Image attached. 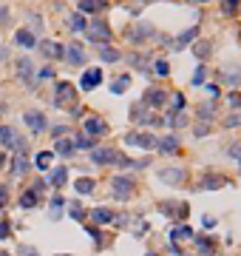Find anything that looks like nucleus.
I'll return each mask as SVG.
<instances>
[{"label": "nucleus", "instance_id": "1", "mask_svg": "<svg viewBox=\"0 0 241 256\" xmlns=\"http://www.w3.org/2000/svg\"><path fill=\"white\" fill-rule=\"evenodd\" d=\"M111 197L119 199V202L131 199L134 197V179L131 176H114L111 179Z\"/></svg>", "mask_w": 241, "mask_h": 256}, {"label": "nucleus", "instance_id": "2", "mask_svg": "<svg viewBox=\"0 0 241 256\" xmlns=\"http://www.w3.org/2000/svg\"><path fill=\"white\" fill-rule=\"evenodd\" d=\"M88 40L91 43H111V26L105 23V20H91L88 23Z\"/></svg>", "mask_w": 241, "mask_h": 256}, {"label": "nucleus", "instance_id": "3", "mask_svg": "<svg viewBox=\"0 0 241 256\" xmlns=\"http://www.w3.org/2000/svg\"><path fill=\"white\" fill-rule=\"evenodd\" d=\"M0 142H3V148H12V151L23 154L26 151V142L17 137V131L12 126H0Z\"/></svg>", "mask_w": 241, "mask_h": 256}, {"label": "nucleus", "instance_id": "4", "mask_svg": "<svg viewBox=\"0 0 241 256\" xmlns=\"http://www.w3.org/2000/svg\"><path fill=\"white\" fill-rule=\"evenodd\" d=\"M82 128H85V137H103V134H108V123L94 114H88L82 120Z\"/></svg>", "mask_w": 241, "mask_h": 256}, {"label": "nucleus", "instance_id": "5", "mask_svg": "<svg viewBox=\"0 0 241 256\" xmlns=\"http://www.w3.org/2000/svg\"><path fill=\"white\" fill-rule=\"evenodd\" d=\"M74 103V85L71 83H57V88H54V105L63 108V105Z\"/></svg>", "mask_w": 241, "mask_h": 256}, {"label": "nucleus", "instance_id": "6", "mask_svg": "<svg viewBox=\"0 0 241 256\" xmlns=\"http://www.w3.org/2000/svg\"><path fill=\"white\" fill-rule=\"evenodd\" d=\"M63 60H69L71 66H82L85 63V51H82L80 43H69V46H63Z\"/></svg>", "mask_w": 241, "mask_h": 256}, {"label": "nucleus", "instance_id": "7", "mask_svg": "<svg viewBox=\"0 0 241 256\" xmlns=\"http://www.w3.org/2000/svg\"><path fill=\"white\" fill-rule=\"evenodd\" d=\"M100 83H103V71H100V69L82 71V77H80V88H82V91H94Z\"/></svg>", "mask_w": 241, "mask_h": 256}, {"label": "nucleus", "instance_id": "8", "mask_svg": "<svg viewBox=\"0 0 241 256\" xmlns=\"http://www.w3.org/2000/svg\"><path fill=\"white\" fill-rule=\"evenodd\" d=\"M125 142H128V145H139V148H145V151H153V148H156V137H150V134H139V131L128 134Z\"/></svg>", "mask_w": 241, "mask_h": 256}, {"label": "nucleus", "instance_id": "9", "mask_svg": "<svg viewBox=\"0 0 241 256\" xmlns=\"http://www.w3.org/2000/svg\"><path fill=\"white\" fill-rule=\"evenodd\" d=\"M165 100H168V91L165 88H148L145 91V103L148 108H159V105H165Z\"/></svg>", "mask_w": 241, "mask_h": 256}, {"label": "nucleus", "instance_id": "10", "mask_svg": "<svg viewBox=\"0 0 241 256\" xmlns=\"http://www.w3.org/2000/svg\"><path fill=\"white\" fill-rule=\"evenodd\" d=\"M23 120H26V126L32 128V131H34V134H43V131H46V128H48L46 117L40 114V111H29V114H26Z\"/></svg>", "mask_w": 241, "mask_h": 256}, {"label": "nucleus", "instance_id": "11", "mask_svg": "<svg viewBox=\"0 0 241 256\" xmlns=\"http://www.w3.org/2000/svg\"><path fill=\"white\" fill-rule=\"evenodd\" d=\"M114 160H119L114 148H94L91 151V163H97V165H108V163H114Z\"/></svg>", "mask_w": 241, "mask_h": 256}, {"label": "nucleus", "instance_id": "12", "mask_svg": "<svg viewBox=\"0 0 241 256\" xmlns=\"http://www.w3.org/2000/svg\"><path fill=\"white\" fill-rule=\"evenodd\" d=\"M184 168H165V171H159V179L162 182H171V185H179V182H184Z\"/></svg>", "mask_w": 241, "mask_h": 256}, {"label": "nucleus", "instance_id": "13", "mask_svg": "<svg viewBox=\"0 0 241 256\" xmlns=\"http://www.w3.org/2000/svg\"><path fill=\"white\" fill-rule=\"evenodd\" d=\"M150 35H153V26H150V23H139V26H134V29L128 32V37H131L134 43H142V40L150 37Z\"/></svg>", "mask_w": 241, "mask_h": 256}, {"label": "nucleus", "instance_id": "14", "mask_svg": "<svg viewBox=\"0 0 241 256\" xmlns=\"http://www.w3.org/2000/svg\"><path fill=\"white\" fill-rule=\"evenodd\" d=\"M69 179V168L66 165H60V168H54L51 174H48V179H46V185H54V188H63V182Z\"/></svg>", "mask_w": 241, "mask_h": 256}, {"label": "nucleus", "instance_id": "15", "mask_svg": "<svg viewBox=\"0 0 241 256\" xmlns=\"http://www.w3.org/2000/svg\"><path fill=\"white\" fill-rule=\"evenodd\" d=\"M227 185V176L224 174H207L202 176V188H207V191H213V188H224Z\"/></svg>", "mask_w": 241, "mask_h": 256}, {"label": "nucleus", "instance_id": "16", "mask_svg": "<svg viewBox=\"0 0 241 256\" xmlns=\"http://www.w3.org/2000/svg\"><path fill=\"white\" fill-rule=\"evenodd\" d=\"M156 148H159L162 154H176L179 151V137H162V140H156Z\"/></svg>", "mask_w": 241, "mask_h": 256}, {"label": "nucleus", "instance_id": "17", "mask_svg": "<svg viewBox=\"0 0 241 256\" xmlns=\"http://www.w3.org/2000/svg\"><path fill=\"white\" fill-rule=\"evenodd\" d=\"M196 248H199V254H202V256H213V254H216V242H213V239H207V236H196Z\"/></svg>", "mask_w": 241, "mask_h": 256}, {"label": "nucleus", "instance_id": "18", "mask_svg": "<svg viewBox=\"0 0 241 256\" xmlns=\"http://www.w3.org/2000/svg\"><path fill=\"white\" fill-rule=\"evenodd\" d=\"M17 43H20L23 48H34L37 46V37L32 35L29 29H20V32H17Z\"/></svg>", "mask_w": 241, "mask_h": 256}, {"label": "nucleus", "instance_id": "19", "mask_svg": "<svg viewBox=\"0 0 241 256\" xmlns=\"http://www.w3.org/2000/svg\"><path fill=\"white\" fill-rule=\"evenodd\" d=\"M77 9H80L77 14H94V12H100V9H105V3H97V0H82Z\"/></svg>", "mask_w": 241, "mask_h": 256}, {"label": "nucleus", "instance_id": "20", "mask_svg": "<svg viewBox=\"0 0 241 256\" xmlns=\"http://www.w3.org/2000/svg\"><path fill=\"white\" fill-rule=\"evenodd\" d=\"M32 71H34V66H32V60H29V57L17 60V74H20L23 80H32Z\"/></svg>", "mask_w": 241, "mask_h": 256}, {"label": "nucleus", "instance_id": "21", "mask_svg": "<svg viewBox=\"0 0 241 256\" xmlns=\"http://www.w3.org/2000/svg\"><path fill=\"white\" fill-rule=\"evenodd\" d=\"M131 66H137L139 71H150V66H153V63H150L148 54H131Z\"/></svg>", "mask_w": 241, "mask_h": 256}, {"label": "nucleus", "instance_id": "22", "mask_svg": "<svg viewBox=\"0 0 241 256\" xmlns=\"http://www.w3.org/2000/svg\"><path fill=\"white\" fill-rule=\"evenodd\" d=\"M131 85V74H122V77H116L114 83H111V94H122Z\"/></svg>", "mask_w": 241, "mask_h": 256}, {"label": "nucleus", "instance_id": "23", "mask_svg": "<svg viewBox=\"0 0 241 256\" xmlns=\"http://www.w3.org/2000/svg\"><path fill=\"white\" fill-rule=\"evenodd\" d=\"M51 157H54L51 151H40V154L34 157V168H40V171H48V165H51Z\"/></svg>", "mask_w": 241, "mask_h": 256}, {"label": "nucleus", "instance_id": "24", "mask_svg": "<svg viewBox=\"0 0 241 256\" xmlns=\"http://www.w3.org/2000/svg\"><path fill=\"white\" fill-rule=\"evenodd\" d=\"M37 199H40V194L29 188V191H26L23 197H20V208H34V205H37Z\"/></svg>", "mask_w": 241, "mask_h": 256}, {"label": "nucleus", "instance_id": "25", "mask_svg": "<svg viewBox=\"0 0 241 256\" xmlns=\"http://www.w3.org/2000/svg\"><path fill=\"white\" fill-rule=\"evenodd\" d=\"M196 35H199V29H196V26H193V29H187L184 35H179V37H176V51H179V48H184V46H187V43H190V40H193Z\"/></svg>", "mask_w": 241, "mask_h": 256}, {"label": "nucleus", "instance_id": "26", "mask_svg": "<svg viewBox=\"0 0 241 256\" xmlns=\"http://www.w3.org/2000/svg\"><path fill=\"white\" fill-rule=\"evenodd\" d=\"M91 216H94V222H114V211H108V208H94Z\"/></svg>", "mask_w": 241, "mask_h": 256}, {"label": "nucleus", "instance_id": "27", "mask_svg": "<svg viewBox=\"0 0 241 256\" xmlns=\"http://www.w3.org/2000/svg\"><path fill=\"white\" fill-rule=\"evenodd\" d=\"M190 236H193V231H190V225H176V228H173V233H171V239H190Z\"/></svg>", "mask_w": 241, "mask_h": 256}, {"label": "nucleus", "instance_id": "28", "mask_svg": "<svg viewBox=\"0 0 241 256\" xmlns=\"http://www.w3.org/2000/svg\"><path fill=\"white\" fill-rule=\"evenodd\" d=\"M63 205H66V199L60 197V194H54V199H51V219L63 216Z\"/></svg>", "mask_w": 241, "mask_h": 256}, {"label": "nucleus", "instance_id": "29", "mask_svg": "<svg viewBox=\"0 0 241 256\" xmlns=\"http://www.w3.org/2000/svg\"><path fill=\"white\" fill-rule=\"evenodd\" d=\"M210 51H213V48H210V43H207V40H199V43H196L193 46V54L199 60H205V57H210Z\"/></svg>", "mask_w": 241, "mask_h": 256}, {"label": "nucleus", "instance_id": "30", "mask_svg": "<svg viewBox=\"0 0 241 256\" xmlns=\"http://www.w3.org/2000/svg\"><path fill=\"white\" fill-rule=\"evenodd\" d=\"M221 74H224V80H227V83H233V85H239V83H241V69H236V66L224 69Z\"/></svg>", "mask_w": 241, "mask_h": 256}, {"label": "nucleus", "instance_id": "31", "mask_svg": "<svg viewBox=\"0 0 241 256\" xmlns=\"http://www.w3.org/2000/svg\"><path fill=\"white\" fill-rule=\"evenodd\" d=\"M43 54H48V57H63V46H57V43H43V48H40Z\"/></svg>", "mask_w": 241, "mask_h": 256}, {"label": "nucleus", "instance_id": "32", "mask_svg": "<svg viewBox=\"0 0 241 256\" xmlns=\"http://www.w3.org/2000/svg\"><path fill=\"white\" fill-rule=\"evenodd\" d=\"M100 57H103L105 63H116V60L122 57V54H119L116 48H111V46H103V51H100Z\"/></svg>", "mask_w": 241, "mask_h": 256}, {"label": "nucleus", "instance_id": "33", "mask_svg": "<svg viewBox=\"0 0 241 256\" xmlns=\"http://www.w3.org/2000/svg\"><path fill=\"white\" fill-rule=\"evenodd\" d=\"M12 171H14V174H20V176L29 171V160H26L23 154H17V157H14V168H12Z\"/></svg>", "mask_w": 241, "mask_h": 256}, {"label": "nucleus", "instance_id": "34", "mask_svg": "<svg viewBox=\"0 0 241 256\" xmlns=\"http://www.w3.org/2000/svg\"><path fill=\"white\" fill-rule=\"evenodd\" d=\"M54 151H57V154H63V157H69V154L74 151V142H71V140H57Z\"/></svg>", "mask_w": 241, "mask_h": 256}, {"label": "nucleus", "instance_id": "35", "mask_svg": "<svg viewBox=\"0 0 241 256\" xmlns=\"http://www.w3.org/2000/svg\"><path fill=\"white\" fill-rule=\"evenodd\" d=\"M150 71H156L159 77H168V74H171V69H168V63H165V60H153Z\"/></svg>", "mask_w": 241, "mask_h": 256}, {"label": "nucleus", "instance_id": "36", "mask_svg": "<svg viewBox=\"0 0 241 256\" xmlns=\"http://www.w3.org/2000/svg\"><path fill=\"white\" fill-rule=\"evenodd\" d=\"M91 191H94V179L91 176H88V179L82 176L80 182H77V194H91Z\"/></svg>", "mask_w": 241, "mask_h": 256}, {"label": "nucleus", "instance_id": "37", "mask_svg": "<svg viewBox=\"0 0 241 256\" xmlns=\"http://www.w3.org/2000/svg\"><path fill=\"white\" fill-rule=\"evenodd\" d=\"M71 32H82V29H85V17H82V14H71Z\"/></svg>", "mask_w": 241, "mask_h": 256}, {"label": "nucleus", "instance_id": "38", "mask_svg": "<svg viewBox=\"0 0 241 256\" xmlns=\"http://www.w3.org/2000/svg\"><path fill=\"white\" fill-rule=\"evenodd\" d=\"M213 111H216V105H213V103L199 105V117H205V120H210V117H213Z\"/></svg>", "mask_w": 241, "mask_h": 256}, {"label": "nucleus", "instance_id": "39", "mask_svg": "<svg viewBox=\"0 0 241 256\" xmlns=\"http://www.w3.org/2000/svg\"><path fill=\"white\" fill-rule=\"evenodd\" d=\"M205 80H207V69H205V66H199L196 74H193V85H202Z\"/></svg>", "mask_w": 241, "mask_h": 256}, {"label": "nucleus", "instance_id": "40", "mask_svg": "<svg viewBox=\"0 0 241 256\" xmlns=\"http://www.w3.org/2000/svg\"><path fill=\"white\" fill-rule=\"evenodd\" d=\"M74 148H94V140H91V137H85V134H82V137H77V142H74Z\"/></svg>", "mask_w": 241, "mask_h": 256}, {"label": "nucleus", "instance_id": "41", "mask_svg": "<svg viewBox=\"0 0 241 256\" xmlns=\"http://www.w3.org/2000/svg\"><path fill=\"white\" fill-rule=\"evenodd\" d=\"M9 233H12V225H9L6 219H0V242H3V239H9Z\"/></svg>", "mask_w": 241, "mask_h": 256}, {"label": "nucleus", "instance_id": "42", "mask_svg": "<svg viewBox=\"0 0 241 256\" xmlns=\"http://www.w3.org/2000/svg\"><path fill=\"white\" fill-rule=\"evenodd\" d=\"M236 126H241V114H230L224 120V128H236Z\"/></svg>", "mask_w": 241, "mask_h": 256}, {"label": "nucleus", "instance_id": "43", "mask_svg": "<svg viewBox=\"0 0 241 256\" xmlns=\"http://www.w3.org/2000/svg\"><path fill=\"white\" fill-rule=\"evenodd\" d=\"M236 12H239V3H224L221 6V14H227V17H233Z\"/></svg>", "mask_w": 241, "mask_h": 256}, {"label": "nucleus", "instance_id": "44", "mask_svg": "<svg viewBox=\"0 0 241 256\" xmlns=\"http://www.w3.org/2000/svg\"><path fill=\"white\" fill-rule=\"evenodd\" d=\"M37 77H40V80H51V77H54V69H51V66H43V69L37 71Z\"/></svg>", "mask_w": 241, "mask_h": 256}, {"label": "nucleus", "instance_id": "45", "mask_svg": "<svg viewBox=\"0 0 241 256\" xmlns=\"http://www.w3.org/2000/svg\"><path fill=\"white\" fill-rule=\"evenodd\" d=\"M69 213H71V216H74V219H82V216H85V211H82L80 208V205H77V202H71V205H69Z\"/></svg>", "mask_w": 241, "mask_h": 256}, {"label": "nucleus", "instance_id": "46", "mask_svg": "<svg viewBox=\"0 0 241 256\" xmlns=\"http://www.w3.org/2000/svg\"><path fill=\"white\" fill-rule=\"evenodd\" d=\"M85 231L91 233V239H94L97 245H103V233H100V228H94V225H91V228H85Z\"/></svg>", "mask_w": 241, "mask_h": 256}, {"label": "nucleus", "instance_id": "47", "mask_svg": "<svg viewBox=\"0 0 241 256\" xmlns=\"http://www.w3.org/2000/svg\"><path fill=\"white\" fill-rule=\"evenodd\" d=\"M168 126H184V114H171V120H168Z\"/></svg>", "mask_w": 241, "mask_h": 256}, {"label": "nucleus", "instance_id": "48", "mask_svg": "<svg viewBox=\"0 0 241 256\" xmlns=\"http://www.w3.org/2000/svg\"><path fill=\"white\" fill-rule=\"evenodd\" d=\"M173 108H176V111L184 108V94H173Z\"/></svg>", "mask_w": 241, "mask_h": 256}, {"label": "nucleus", "instance_id": "49", "mask_svg": "<svg viewBox=\"0 0 241 256\" xmlns=\"http://www.w3.org/2000/svg\"><path fill=\"white\" fill-rule=\"evenodd\" d=\"M20 256H37V251L32 248V245H20V251H17Z\"/></svg>", "mask_w": 241, "mask_h": 256}, {"label": "nucleus", "instance_id": "50", "mask_svg": "<svg viewBox=\"0 0 241 256\" xmlns=\"http://www.w3.org/2000/svg\"><path fill=\"white\" fill-rule=\"evenodd\" d=\"M207 131H210V126H207V123H199V126H196V137H205Z\"/></svg>", "mask_w": 241, "mask_h": 256}, {"label": "nucleus", "instance_id": "51", "mask_svg": "<svg viewBox=\"0 0 241 256\" xmlns=\"http://www.w3.org/2000/svg\"><path fill=\"white\" fill-rule=\"evenodd\" d=\"M227 154H233V157H239V160H241V142L230 145V148H227Z\"/></svg>", "mask_w": 241, "mask_h": 256}, {"label": "nucleus", "instance_id": "52", "mask_svg": "<svg viewBox=\"0 0 241 256\" xmlns=\"http://www.w3.org/2000/svg\"><path fill=\"white\" fill-rule=\"evenodd\" d=\"M6 197H9V191H6V185H0V205L6 202Z\"/></svg>", "mask_w": 241, "mask_h": 256}, {"label": "nucleus", "instance_id": "53", "mask_svg": "<svg viewBox=\"0 0 241 256\" xmlns=\"http://www.w3.org/2000/svg\"><path fill=\"white\" fill-rule=\"evenodd\" d=\"M230 103H233V105H241V94H230Z\"/></svg>", "mask_w": 241, "mask_h": 256}, {"label": "nucleus", "instance_id": "54", "mask_svg": "<svg viewBox=\"0 0 241 256\" xmlns=\"http://www.w3.org/2000/svg\"><path fill=\"white\" fill-rule=\"evenodd\" d=\"M3 165H6V154L0 151V168H3Z\"/></svg>", "mask_w": 241, "mask_h": 256}, {"label": "nucleus", "instance_id": "55", "mask_svg": "<svg viewBox=\"0 0 241 256\" xmlns=\"http://www.w3.org/2000/svg\"><path fill=\"white\" fill-rule=\"evenodd\" d=\"M6 14H9L6 9H0V20H6Z\"/></svg>", "mask_w": 241, "mask_h": 256}, {"label": "nucleus", "instance_id": "56", "mask_svg": "<svg viewBox=\"0 0 241 256\" xmlns=\"http://www.w3.org/2000/svg\"><path fill=\"white\" fill-rule=\"evenodd\" d=\"M0 256H12V254H6V251H0Z\"/></svg>", "mask_w": 241, "mask_h": 256}, {"label": "nucleus", "instance_id": "57", "mask_svg": "<svg viewBox=\"0 0 241 256\" xmlns=\"http://www.w3.org/2000/svg\"><path fill=\"white\" fill-rule=\"evenodd\" d=\"M145 256H156V254H145Z\"/></svg>", "mask_w": 241, "mask_h": 256}, {"label": "nucleus", "instance_id": "58", "mask_svg": "<svg viewBox=\"0 0 241 256\" xmlns=\"http://www.w3.org/2000/svg\"><path fill=\"white\" fill-rule=\"evenodd\" d=\"M239 163H241V160H239Z\"/></svg>", "mask_w": 241, "mask_h": 256}]
</instances>
